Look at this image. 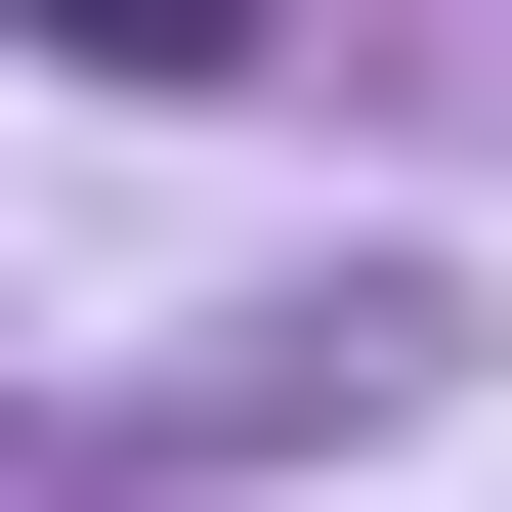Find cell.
<instances>
[{
	"instance_id": "1",
	"label": "cell",
	"mask_w": 512,
	"mask_h": 512,
	"mask_svg": "<svg viewBox=\"0 0 512 512\" xmlns=\"http://www.w3.org/2000/svg\"><path fill=\"white\" fill-rule=\"evenodd\" d=\"M43 43H86V86H214V43H256V0H43Z\"/></svg>"
}]
</instances>
